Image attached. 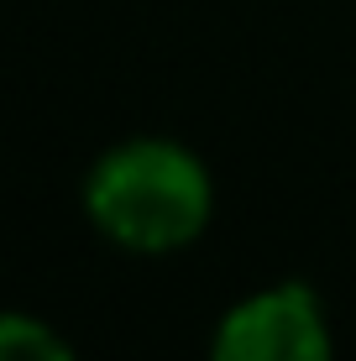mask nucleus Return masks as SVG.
Segmentation results:
<instances>
[{"mask_svg": "<svg viewBox=\"0 0 356 361\" xmlns=\"http://www.w3.org/2000/svg\"><path fill=\"white\" fill-rule=\"evenodd\" d=\"M210 361H336V330L309 283L278 278L215 319Z\"/></svg>", "mask_w": 356, "mask_h": 361, "instance_id": "2", "label": "nucleus"}, {"mask_svg": "<svg viewBox=\"0 0 356 361\" xmlns=\"http://www.w3.org/2000/svg\"><path fill=\"white\" fill-rule=\"evenodd\" d=\"M84 215L131 257H173L215 220V173L178 136H126L84 173Z\"/></svg>", "mask_w": 356, "mask_h": 361, "instance_id": "1", "label": "nucleus"}, {"mask_svg": "<svg viewBox=\"0 0 356 361\" xmlns=\"http://www.w3.org/2000/svg\"><path fill=\"white\" fill-rule=\"evenodd\" d=\"M0 361H79V351L47 319L27 309H0Z\"/></svg>", "mask_w": 356, "mask_h": 361, "instance_id": "3", "label": "nucleus"}]
</instances>
